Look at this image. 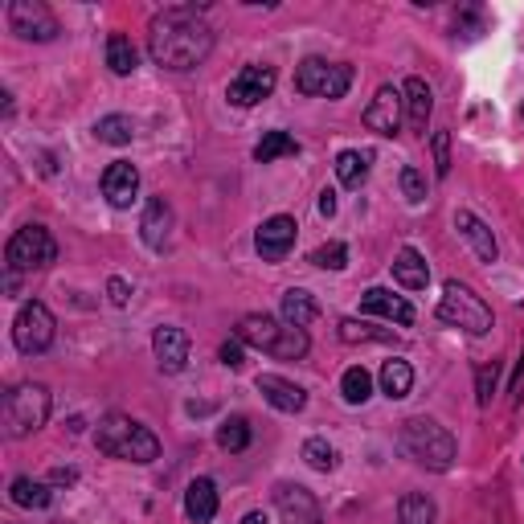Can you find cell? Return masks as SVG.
Here are the masks:
<instances>
[{"mask_svg": "<svg viewBox=\"0 0 524 524\" xmlns=\"http://www.w3.org/2000/svg\"><path fill=\"white\" fill-rule=\"evenodd\" d=\"M213 50V29L197 5H172L148 25V54L164 70H197Z\"/></svg>", "mask_w": 524, "mask_h": 524, "instance_id": "6da1fadb", "label": "cell"}, {"mask_svg": "<svg viewBox=\"0 0 524 524\" xmlns=\"http://www.w3.org/2000/svg\"><path fill=\"white\" fill-rule=\"evenodd\" d=\"M95 447L111 459H123V463H152L160 455V439L136 418L127 414H107L99 418L95 426Z\"/></svg>", "mask_w": 524, "mask_h": 524, "instance_id": "7a4b0ae2", "label": "cell"}, {"mask_svg": "<svg viewBox=\"0 0 524 524\" xmlns=\"http://www.w3.org/2000/svg\"><path fill=\"white\" fill-rule=\"evenodd\" d=\"M234 340L250 344V348H262V353H271L279 361H299V357H308V332L295 328V324H279L271 316H242L238 328H234Z\"/></svg>", "mask_w": 524, "mask_h": 524, "instance_id": "3957f363", "label": "cell"}, {"mask_svg": "<svg viewBox=\"0 0 524 524\" xmlns=\"http://www.w3.org/2000/svg\"><path fill=\"white\" fill-rule=\"evenodd\" d=\"M50 410H54V398L50 389L41 381H25V385H13L5 393V410H0V422H5V434L9 439H29L41 426L50 422Z\"/></svg>", "mask_w": 524, "mask_h": 524, "instance_id": "277c9868", "label": "cell"}, {"mask_svg": "<svg viewBox=\"0 0 524 524\" xmlns=\"http://www.w3.org/2000/svg\"><path fill=\"white\" fill-rule=\"evenodd\" d=\"M402 451H406L418 467H430V471H447V467L455 463V439H451V430L439 426L434 418H426V414L402 422Z\"/></svg>", "mask_w": 524, "mask_h": 524, "instance_id": "5b68a950", "label": "cell"}, {"mask_svg": "<svg viewBox=\"0 0 524 524\" xmlns=\"http://www.w3.org/2000/svg\"><path fill=\"white\" fill-rule=\"evenodd\" d=\"M439 320L451 324V328H463L471 336H484L492 328V308L484 299H479L467 283L459 279H447L443 287V299H439Z\"/></svg>", "mask_w": 524, "mask_h": 524, "instance_id": "8992f818", "label": "cell"}, {"mask_svg": "<svg viewBox=\"0 0 524 524\" xmlns=\"http://www.w3.org/2000/svg\"><path fill=\"white\" fill-rule=\"evenodd\" d=\"M353 86V66L348 62H324V58H303L295 70V91L312 99H344Z\"/></svg>", "mask_w": 524, "mask_h": 524, "instance_id": "52a82bcc", "label": "cell"}, {"mask_svg": "<svg viewBox=\"0 0 524 524\" xmlns=\"http://www.w3.org/2000/svg\"><path fill=\"white\" fill-rule=\"evenodd\" d=\"M54 328H58V320H54V312H50L41 299L21 303V312H17V320H13V344H17V353H25V357L46 353V348L54 344Z\"/></svg>", "mask_w": 524, "mask_h": 524, "instance_id": "ba28073f", "label": "cell"}, {"mask_svg": "<svg viewBox=\"0 0 524 524\" xmlns=\"http://www.w3.org/2000/svg\"><path fill=\"white\" fill-rule=\"evenodd\" d=\"M5 258H9V271H46L58 258V242L46 226H21L9 238Z\"/></svg>", "mask_w": 524, "mask_h": 524, "instance_id": "9c48e42d", "label": "cell"}, {"mask_svg": "<svg viewBox=\"0 0 524 524\" xmlns=\"http://www.w3.org/2000/svg\"><path fill=\"white\" fill-rule=\"evenodd\" d=\"M5 17L21 41H54L58 37V17L41 5V0H13Z\"/></svg>", "mask_w": 524, "mask_h": 524, "instance_id": "30bf717a", "label": "cell"}, {"mask_svg": "<svg viewBox=\"0 0 524 524\" xmlns=\"http://www.w3.org/2000/svg\"><path fill=\"white\" fill-rule=\"evenodd\" d=\"M275 70L271 66H242L238 74H234V82H230V103L234 107H258L262 99H271V91H275Z\"/></svg>", "mask_w": 524, "mask_h": 524, "instance_id": "8fae6325", "label": "cell"}, {"mask_svg": "<svg viewBox=\"0 0 524 524\" xmlns=\"http://www.w3.org/2000/svg\"><path fill=\"white\" fill-rule=\"evenodd\" d=\"M295 238H299L295 217H287V213H275V217H267V222L258 226V234H254V246H258V254L267 258V262H279V258H287V254H291Z\"/></svg>", "mask_w": 524, "mask_h": 524, "instance_id": "7c38bea8", "label": "cell"}, {"mask_svg": "<svg viewBox=\"0 0 524 524\" xmlns=\"http://www.w3.org/2000/svg\"><path fill=\"white\" fill-rule=\"evenodd\" d=\"M402 111H406L402 91H393V86H381V91L373 95V103L365 107V127L377 131V136H398Z\"/></svg>", "mask_w": 524, "mask_h": 524, "instance_id": "4fadbf2b", "label": "cell"}, {"mask_svg": "<svg viewBox=\"0 0 524 524\" xmlns=\"http://www.w3.org/2000/svg\"><path fill=\"white\" fill-rule=\"evenodd\" d=\"M275 508L283 516V524H320V504L308 488H299V484H279L275 488Z\"/></svg>", "mask_w": 524, "mask_h": 524, "instance_id": "5bb4252c", "label": "cell"}, {"mask_svg": "<svg viewBox=\"0 0 524 524\" xmlns=\"http://www.w3.org/2000/svg\"><path fill=\"white\" fill-rule=\"evenodd\" d=\"M140 193V168L131 160H111L107 172H103V197L115 205V209H127Z\"/></svg>", "mask_w": 524, "mask_h": 524, "instance_id": "9a60e30c", "label": "cell"}, {"mask_svg": "<svg viewBox=\"0 0 524 524\" xmlns=\"http://www.w3.org/2000/svg\"><path fill=\"white\" fill-rule=\"evenodd\" d=\"M258 393L267 398V406H275L279 414H299L303 406H308V393H303L295 381L279 377V373H258Z\"/></svg>", "mask_w": 524, "mask_h": 524, "instance_id": "2e32d148", "label": "cell"}, {"mask_svg": "<svg viewBox=\"0 0 524 524\" xmlns=\"http://www.w3.org/2000/svg\"><path fill=\"white\" fill-rule=\"evenodd\" d=\"M152 353H156V365L164 373H181L189 365V336L172 324H160L156 336H152Z\"/></svg>", "mask_w": 524, "mask_h": 524, "instance_id": "e0dca14e", "label": "cell"}, {"mask_svg": "<svg viewBox=\"0 0 524 524\" xmlns=\"http://www.w3.org/2000/svg\"><path fill=\"white\" fill-rule=\"evenodd\" d=\"M361 312H365V316H385V320H393L398 328H410V324H414V308H410L402 295H393V291H385V287H369V291L361 295Z\"/></svg>", "mask_w": 524, "mask_h": 524, "instance_id": "ac0fdd59", "label": "cell"}, {"mask_svg": "<svg viewBox=\"0 0 524 524\" xmlns=\"http://www.w3.org/2000/svg\"><path fill=\"white\" fill-rule=\"evenodd\" d=\"M455 230L471 242V250L479 254V262H496L500 258V246H496V238H492V230L479 222V217L471 213V209H459L455 213Z\"/></svg>", "mask_w": 524, "mask_h": 524, "instance_id": "d6986e66", "label": "cell"}, {"mask_svg": "<svg viewBox=\"0 0 524 524\" xmlns=\"http://www.w3.org/2000/svg\"><path fill=\"white\" fill-rule=\"evenodd\" d=\"M168 230H172V205L164 197H152L144 205V217H140V234H144L148 250H164L168 246Z\"/></svg>", "mask_w": 524, "mask_h": 524, "instance_id": "ffe728a7", "label": "cell"}, {"mask_svg": "<svg viewBox=\"0 0 524 524\" xmlns=\"http://www.w3.org/2000/svg\"><path fill=\"white\" fill-rule=\"evenodd\" d=\"M402 99H406V115H410V127L414 131H426V123H430V111H434V91L426 86V78H406V86H402Z\"/></svg>", "mask_w": 524, "mask_h": 524, "instance_id": "44dd1931", "label": "cell"}, {"mask_svg": "<svg viewBox=\"0 0 524 524\" xmlns=\"http://www.w3.org/2000/svg\"><path fill=\"white\" fill-rule=\"evenodd\" d=\"M393 279H398L406 291H422L430 283V267H426V258L414 250V246H402L398 258H393Z\"/></svg>", "mask_w": 524, "mask_h": 524, "instance_id": "7402d4cb", "label": "cell"}, {"mask_svg": "<svg viewBox=\"0 0 524 524\" xmlns=\"http://www.w3.org/2000/svg\"><path fill=\"white\" fill-rule=\"evenodd\" d=\"M185 516L193 524H209L217 516V488L213 479H193L189 492H185Z\"/></svg>", "mask_w": 524, "mask_h": 524, "instance_id": "603a6c76", "label": "cell"}, {"mask_svg": "<svg viewBox=\"0 0 524 524\" xmlns=\"http://www.w3.org/2000/svg\"><path fill=\"white\" fill-rule=\"evenodd\" d=\"M283 324H295V328H308L316 316H320V303L312 299V291H303V287H291L283 291Z\"/></svg>", "mask_w": 524, "mask_h": 524, "instance_id": "cb8c5ba5", "label": "cell"}, {"mask_svg": "<svg viewBox=\"0 0 524 524\" xmlns=\"http://www.w3.org/2000/svg\"><path fill=\"white\" fill-rule=\"evenodd\" d=\"M410 389H414V369H410V361L393 357V361L381 365V393H385L389 402L410 398Z\"/></svg>", "mask_w": 524, "mask_h": 524, "instance_id": "d4e9b609", "label": "cell"}, {"mask_svg": "<svg viewBox=\"0 0 524 524\" xmlns=\"http://www.w3.org/2000/svg\"><path fill=\"white\" fill-rule=\"evenodd\" d=\"M369 152H357V148H344L340 156H336V181L344 185V189H361L365 185V177H369Z\"/></svg>", "mask_w": 524, "mask_h": 524, "instance_id": "484cf974", "label": "cell"}, {"mask_svg": "<svg viewBox=\"0 0 524 524\" xmlns=\"http://www.w3.org/2000/svg\"><path fill=\"white\" fill-rule=\"evenodd\" d=\"M9 500L17 508H46L54 496H50V484H41V479H33V475H17L9 484Z\"/></svg>", "mask_w": 524, "mask_h": 524, "instance_id": "4316f807", "label": "cell"}, {"mask_svg": "<svg viewBox=\"0 0 524 524\" xmlns=\"http://www.w3.org/2000/svg\"><path fill=\"white\" fill-rule=\"evenodd\" d=\"M340 393H344V402H348V406H365V402L373 398V377H369V369H361V365L344 369V377H340Z\"/></svg>", "mask_w": 524, "mask_h": 524, "instance_id": "83f0119b", "label": "cell"}, {"mask_svg": "<svg viewBox=\"0 0 524 524\" xmlns=\"http://www.w3.org/2000/svg\"><path fill=\"white\" fill-rule=\"evenodd\" d=\"M299 152V140L295 136H287V131H267L258 144H254V160L258 164H271V160H279V156H295Z\"/></svg>", "mask_w": 524, "mask_h": 524, "instance_id": "f1b7e54d", "label": "cell"}, {"mask_svg": "<svg viewBox=\"0 0 524 524\" xmlns=\"http://www.w3.org/2000/svg\"><path fill=\"white\" fill-rule=\"evenodd\" d=\"M107 66L119 78H127L131 70H136V46H131V37H123V33L107 37Z\"/></svg>", "mask_w": 524, "mask_h": 524, "instance_id": "f546056e", "label": "cell"}, {"mask_svg": "<svg viewBox=\"0 0 524 524\" xmlns=\"http://www.w3.org/2000/svg\"><path fill=\"white\" fill-rule=\"evenodd\" d=\"M95 136L103 144H111V148H123V144H131V136H136V123H131L127 115H103L95 123Z\"/></svg>", "mask_w": 524, "mask_h": 524, "instance_id": "4dcf8cb0", "label": "cell"}, {"mask_svg": "<svg viewBox=\"0 0 524 524\" xmlns=\"http://www.w3.org/2000/svg\"><path fill=\"white\" fill-rule=\"evenodd\" d=\"M398 520L402 524H434V500L426 492H406L398 500Z\"/></svg>", "mask_w": 524, "mask_h": 524, "instance_id": "1f68e13d", "label": "cell"}, {"mask_svg": "<svg viewBox=\"0 0 524 524\" xmlns=\"http://www.w3.org/2000/svg\"><path fill=\"white\" fill-rule=\"evenodd\" d=\"M336 336H340L344 344H381V340H393V332L373 328V324H365V320H340Z\"/></svg>", "mask_w": 524, "mask_h": 524, "instance_id": "d6a6232c", "label": "cell"}, {"mask_svg": "<svg viewBox=\"0 0 524 524\" xmlns=\"http://www.w3.org/2000/svg\"><path fill=\"white\" fill-rule=\"evenodd\" d=\"M217 447L222 451H246L250 447V422L242 414L226 418L222 426H217Z\"/></svg>", "mask_w": 524, "mask_h": 524, "instance_id": "836d02e7", "label": "cell"}, {"mask_svg": "<svg viewBox=\"0 0 524 524\" xmlns=\"http://www.w3.org/2000/svg\"><path fill=\"white\" fill-rule=\"evenodd\" d=\"M312 267H320V271H344L348 267V246L344 242H324V246H316L312 250Z\"/></svg>", "mask_w": 524, "mask_h": 524, "instance_id": "e575fe53", "label": "cell"}, {"mask_svg": "<svg viewBox=\"0 0 524 524\" xmlns=\"http://www.w3.org/2000/svg\"><path fill=\"white\" fill-rule=\"evenodd\" d=\"M303 459H308V467H316V471H332L336 467V447L328 439H308L303 443Z\"/></svg>", "mask_w": 524, "mask_h": 524, "instance_id": "d590c367", "label": "cell"}, {"mask_svg": "<svg viewBox=\"0 0 524 524\" xmlns=\"http://www.w3.org/2000/svg\"><path fill=\"white\" fill-rule=\"evenodd\" d=\"M402 193H406L414 205L426 201V172H422V168H414V164L402 168Z\"/></svg>", "mask_w": 524, "mask_h": 524, "instance_id": "8d00e7d4", "label": "cell"}, {"mask_svg": "<svg viewBox=\"0 0 524 524\" xmlns=\"http://www.w3.org/2000/svg\"><path fill=\"white\" fill-rule=\"evenodd\" d=\"M434 172L439 177L451 172V131H434Z\"/></svg>", "mask_w": 524, "mask_h": 524, "instance_id": "74e56055", "label": "cell"}, {"mask_svg": "<svg viewBox=\"0 0 524 524\" xmlns=\"http://www.w3.org/2000/svg\"><path fill=\"white\" fill-rule=\"evenodd\" d=\"M492 389H496V365H484L475 373V402L488 406L492 402Z\"/></svg>", "mask_w": 524, "mask_h": 524, "instance_id": "f35d334b", "label": "cell"}, {"mask_svg": "<svg viewBox=\"0 0 524 524\" xmlns=\"http://www.w3.org/2000/svg\"><path fill=\"white\" fill-rule=\"evenodd\" d=\"M222 365L226 369H242V340H226L222 344Z\"/></svg>", "mask_w": 524, "mask_h": 524, "instance_id": "ab89813d", "label": "cell"}, {"mask_svg": "<svg viewBox=\"0 0 524 524\" xmlns=\"http://www.w3.org/2000/svg\"><path fill=\"white\" fill-rule=\"evenodd\" d=\"M107 295H111V303H115V308H127V299H131V287H127L123 279H111V283H107Z\"/></svg>", "mask_w": 524, "mask_h": 524, "instance_id": "60d3db41", "label": "cell"}, {"mask_svg": "<svg viewBox=\"0 0 524 524\" xmlns=\"http://www.w3.org/2000/svg\"><path fill=\"white\" fill-rule=\"evenodd\" d=\"M320 213H324V217H332V213H336V193H332V189H324V193H320Z\"/></svg>", "mask_w": 524, "mask_h": 524, "instance_id": "b9f144b4", "label": "cell"}, {"mask_svg": "<svg viewBox=\"0 0 524 524\" xmlns=\"http://www.w3.org/2000/svg\"><path fill=\"white\" fill-rule=\"evenodd\" d=\"M238 524H271V520H267V512H246Z\"/></svg>", "mask_w": 524, "mask_h": 524, "instance_id": "7bdbcfd3", "label": "cell"}, {"mask_svg": "<svg viewBox=\"0 0 524 524\" xmlns=\"http://www.w3.org/2000/svg\"><path fill=\"white\" fill-rule=\"evenodd\" d=\"M520 115H524V103H520Z\"/></svg>", "mask_w": 524, "mask_h": 524, "instance_id": "ee69618b", "label": "cell"}]
</instances>
